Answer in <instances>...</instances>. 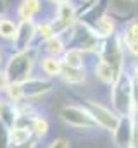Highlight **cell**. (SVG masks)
<instances>
[{"instance_id":"26","label":"cell","mask_w":138,"mask_h":148,"mask_svg":"<svg viewBox=\"0 0 138 148\" xmlns=\"http://www.w3.org/2000/svg\"><path fill=\"white\" fill-rule=\"evenodd\" d=\"M5 9H7V5H5V0H0V16H3Z\"/></svg>"},{"instance_id":"14","label":"cell","mask_w":138,"mask_h":148,"mask_svg":"<svg viewBox=\"0 0 138 148\" xmlns=\"http://www.w3.org/2000/svg\"><path fill=\"white\" fill-rule=\"evenodd\" d=\"M93 73H95V77L99 79V81H102L104 84H112L114 81H116V74L112 71V67L107 64V62H104L99 59V62L95 64V67H93Z\"/></svg>"},{"instance_id":"21","label":"cell","mask_w":138,"mask_h":148,"mask_svg":"<svg viewBox=\"0 0 138 148\" xmlns=\"http://www.w3.org/2000/svg\"><path fill=\"white\" fill-rule=\"evenodd\" d=\"M131 91H133V119L138 122V83L135 81L131 83Z\"/></svg>"},{"instance_id":"19","label":"cell","mask_w":138,"mask_h":148,"mask_svg":"<svg viewBox=\"0 0 138 148\" xmlns=\"http://www.w3.org/2000/svg\"><path fill=\"white\" fill-rule=\"evenodd\" d=\"M121 35H123L126 43H138V19L130 21L124 26V29H123Z\"/></svg>"},{"instance_id":"16","label":"cell","mask_w":138,"mask_h":148,"mask_svg":"<svg viewBox=\"0 0 138 148\" xmlns=\"http://www.w3.org/2000/svg\"><path fill=\"white\" fill-rule=\"evenodd\" d=\"M50 131V122L47 121V117L43 115H36L33 121V126H31V133H33L34 138H45Z\"/></svg>"},{"instance_id":"27","label":"cell","mask_w":138,"mask_h":148,"mask_svg":"<svg viewBox=\"0 0 138 148\" xmlns=\"http://www.w3.org/2000/svg\"><path fill=\"white\" fill-rule=\"evenodd\" d=\"M5 103H7V102H5V100L0 97V115H2V112H3V107H5Z\"/></svg>"},{"instance_id":"29","label":"cell","mask_w":138,"mask_h":148,"mask_svg":"<svg viewBox=\"0 0 138 148\" xmlns=\"http://www.w3.org/2000/svg\"><path fill=\"white\" fill-rule=\"evenodd\" d=\"M0 62H2V52H0Z\"/></svg>"},{"instance_id":"25","label":"cell","mask_w":138,"mask_h":148,"mask_svg":"<svg viewBox=\"0 0 138 148\" xmlns=\"http://www.w3.org/2000/svg\"><path fill=\"white\" fill-rule=\"evenodd\" d=\"M130 76H131V79L138 83V60L133 62V66H131V71H130Z\"/></svg>"},{"instance_id":"4","label":"cell","mask_w":138,"mask_h":148,"mask_svg":"<svg viewBox=\"0 0 138 148\" xmlns=\"http://www.w3.org/2000/svg\"><path fill=\"white\" fill-rule=\"evenodd\" d=\"M81 105H85L86 110L92 114V117H93V121L97 122L99 129H105V131H109V133H112V131L116 129V126H117V122H119V115L112 110L110 107L104 105L100 102L90 100V98L83 100Z\"/></svg>"},{"instance_id":"23","label":"cell","mask_w":138,"mask_h":148,"mask_svg":"<svg viewBox=\"0 0 138 148\" xmlns=\"http://www.w3.org/2000/svg\"><path fill=\"white\" fill-rule=\"evenodd\" d=\"M126 53H130L135 60H138V43H126Z\"/></svg>"},{"instance_id":"2","label":"cell","mask_w":138,"mask_h":148,"mask_svg":"<svg viewBox=\"0 0 138 148\" xmlns=\"http://www.w3.org/2000/svg\"><path fill=\"white\" fill-rule=\"evenodd\" d=\"M131 76L126 69L110 84V105L119 117L133 115V91H131Z\"/></svg>"},{"instance_id":"11","label":"cell","mask_w":138,"mask_h":148,"mask_svg":"<svg viewBox=\"0 0 138 148\" xmlns=\"http://www.w3.org/2000/svg\"><path fill=\"white\" fill-rule=\"evenodd\" d=\"M59 77H61L66 84H71V86H78V84H83V83L86 81L85 69L69 67V66H64V64H62V69H61Z\"/></svg>"},{"instance_id":"12","label":"cell","mask_w":138,"mask_h":148,"mask_svg":"<svg viewBox=\"0 0 138 148\" xmlns=\"http://www.w3.org/2000/svg\"><path fill=\"white\" fill-rule=\"evenodd\" d=\"M68 45H66V38L62 35H55V36L48 38L47 41H43V52L45 55H52V57H62V53L66 52Z\"/></svg>"},{"instance_id":"15","label":"cell","mask_w":138,"mask_h":148,"mask_svg":"<svg viewBox=\"0 0 138 148\" xmlns=\"http://www.w3.org/2000/svg\"><path fill=\"white\" fill-rule=\"evenodd\" d=\"M55 36V29H54V23L52 19H43L41 23H36V38L43 43L48 38Z\"/></svg>"},{"instance_id":"30","label":"cell","mask_w":138,"mask_h":148,"mask_svg":"<svg viewBox=\"0 0 138 148\" xmlns=\"http://www.w3.org/2000/svg\"><path fill=\"white\" fill-rule=\"evenodd\" d=\"M83 2H90V0H83Z\"/></svg>"},{"instance_id":"22","label":"cell","mask_w":138,"mask_h":148,"mask_svg":"<svg viewBox=\"0 0 138 148\" xmlns=\"http://www.w3.org/2000/svg\"><path fill=\"white\" fill-rule=\"evenodd\" d=\"M48 148H71V145H69L68 138H54L50 141Z\"/></svg>"},{"instance_id":"20","label":"cell","mask_w":138,"mask_h":148,"mask_svg":"<svg viewBox=\"0 0 138 148\" xmlns=\"http://www.w3.org/2000/svg\"><path fill=\"white\" fill-rule=\"evenodd\" d=\"M0 148H12L10 143V127L0 121Z\"/></svg>"},{"instance_id":"13","label":"cell","mask_w":138,"mask_h":148,"mask_svg":"<svg viewBox=\"0 0 138 148\" xmlns=\"http://www.w3.org/2000/svg\"><path fill=\"white\" fill-rule=\"evenodd\" d=\"M61 59H62L64 66L85 69V52H81L79 48H66V52L62 53Z\"/></svg>"},{"instance_id":"7","label":"cell","mask_w":138,"mask_h":148,"mask_svg":"<svg viewBox=\"0 0 138 148\" xmlns=\"http://www.w3.org/2000/svg\"><path fill=\"white\" fill-rule=\"evenodd\" d=\"M23 84V95H24V100H34V98H40L47 93H50L54 90V81L50 77H30L26 79Z\"/></svg>"},{"instance_id":"18","label":"cell","mask_w":138,"mask_h":148,"mask_svg":"<svg viewBox=\"0 0 138 148\" xmlns=\"http://www.w3.org/2000/svg\"><path fill=\"white\" fill-rule=\"evenodd\" d=\"M5 97L10 103H19L24 102V95H23V84L21 83H9V86L5 88Z\"/></svg>"},{"instance_id":"3","label":"cell","mask_w":138,"mask_h":148,"mask_svg":"<svg viewBox=\"0 0 138 148\" xmlns=\"http://www.w3.org/2000/svg\"><path fill=\"white\" fill-rule=\"evenodd\" d=\"M59 117L64 121V124H68L74 129H99L97 122L93 121L92 114L86 110L85 105H62L59 109Z\"/></svg>"},{"instance_id":"10","label":"cell","mask_w":138,"mask_h":148,"mask_svg":"<svg viewBox=\"0 0 138 148\" xmlns=\"http://www.w3.org/2000/svg\"><path fill=\"white\" fill-rule=\"evenodd\" d=\"M40 67L41 73L47 77H59L61 69H62V59L61 57H52V55H43L40 59Z\"/></svg>"},{"instance_id":"17","label":"cell","mask_w":138,"mask_h":148,"mask_svg":"<svg viewBox=\"0 0 138 148\" xmlns=\"http://www.w3.org/2000/svg\"><path fill=\"white\" fill-rule=\"evenodd\" d=\"M16 29H17V23L5 17V16H0V38L3 40H12L16 35Z\"/></svg>"},{"instance_id":"5","label":"cell","mask_w":138,"mask_h":148,"mask_svg":"<svg viewBox=\"0 0 138 148\" xmlns=\"http://www.w3.org/2000/svg\"><path fill=\"white\" fill-rule=\"evenodd\" d=\"M34 40H36V23L34 21H19L16 35L12 38V50L24 52L33 47Z\"/></svg>"},{"instance_id":"28","label":"cell","mask_w":138,"mask_h":148,"mask_svg":"<svg viewBox=\"0 0 138 148\" xmlns=\"http://www.w3.org/2000/svg\"><path fill=\"white\" fill-rule=\"evenodd\" d=\"M48 2H52V3H61V2H68V0H48Z\"/></svg>"},{"instance_id":"24","label":"cell","mask_w":138,"mask_h":148,"mask_svg":"<svg viewBox=\"0 0 138 148\" xmlns=\"http://www.w3.org/2000/svg\"><path fill=\"white\" fill-rule=\"evenodd\" d=\"M7 86H9V79H7V76H5L3 71H0V91L3 93Z\"/></svg>"},{"instance_id":"6","label":"cell","mask_w":138,"mask_h":148,"mask_svg":"<svg viewBox=\"0 0 138 148\" xmlns=\"http://www.w3.org/2000/svg\"><path fill=\"white\" fill-rule=\"evenodd\" d=\"M135 131V119L133 115H123L119 117V122L116 129L112 131V141L117 148H130Z\"/></svg>"},{"instance_id":"8","label":"cell","mask_w":138,"mask_h":148,"mask_svg":"<svg viewBox=\"0 0 138 148\" xmlns=\"http://www.w3.org/2000/svg\"><path fill=\"white\" fill-rule=\"evenodd\" d=\"M88 28L92 29V33H93L95 36L100 38V40H107V38H110V36L116 35V23H114L112 16H109V14L104 16V17H100L97 23L90 24Z\"/></svg>"},{"instance_id":"1","label":"cell","mask_w":138,"mask_h":148,"mask_svg":"<svg viewBox=\"0 0 138 148\" xmlns=\"http://www.w3.org/2000/svg\"><path fill=\"white\" fill-rule=\"evenodd\" d=\"M36 55H38V48L34 47L24 52H14L9 57L3 69L9 83H24L26 79H30L33 73V66L36 62Z\"/></svg>"},{"instance_id":"9","label":"cell","mask_w":138,"mask_h":148,"mask_svg":"<svg viewBox=\"0 0 138 148\" xmlns=\"http://www.w3.org/2000/svg\"><path fill=\"white\" fill-rule=\"evenodd\" d=\"M41 10V0H21L17 5L19 21H34V16Z\"/></svg>"}]
</instances>
